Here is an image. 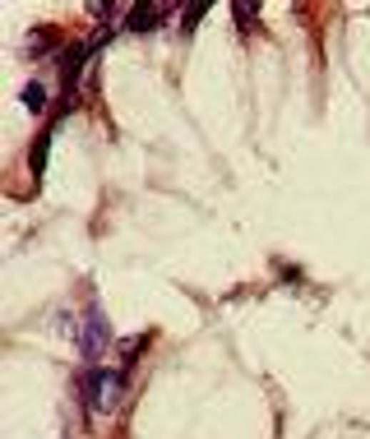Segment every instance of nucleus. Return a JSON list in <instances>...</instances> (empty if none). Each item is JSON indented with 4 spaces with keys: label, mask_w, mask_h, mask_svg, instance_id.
<instances>
[{
    "label": "nucleus",
    "mask_w": 370,
    "mask_h": 439,
    "mask_svg": "<svg viewBox=\"0 0 370 439\" xmlns=\"http://www.w3.org/2000/svg\"><path fill=\"white\" fill-rule=\"evenodd\" d=\"M51 139H56V121L46 125L42 134H37V143H33V153H28V171H33V181L46 171V153H51Z\"/></svg>",
    "instance_id": "nucleus-4"
},
{
    "label": "nucleus",
    "mask_w": 370,
    "mask_h": 439,
    "mask_svg": "<svg viewBox=\"0 0 370 439\" xmlns=\"http://www.w3.org/2000/svg\"><path fill=\"white\" fill-rule=\"evenodd\" d=\"M74 343H79V351H84V360H97L106 351V343H111V324H106V315L102 310H89V319H84V328L74 333Z\"/></svg>",
    "instance_id": "nucleus-2"
},
{
    "label": "nucleus",
    "mask_w": 370,
    "mask_h": 439,
    "mask_svg": "<svg viewBox=\"0 0 370 439\" xmlns=\"http://www.w3.org/2000/svg\"><path fill=\"white\" fill-rule=\"evenodd\" d=\"M144 347H149V333H134V338H125V343H121V360H125V365H134V356H139Z\"/></svg>",
    "instance_id": "nucleus-7"
},
{
    "label": "nucleus",
    "mask_w": 370,
    "mask_h": 439,
    "mask_svg": "<svg viewBox=\"0 0 370 439\" xmlns=\"http://www.w3.org/2000/svg\"><path fill=\"white\" fill-rule=\"evenodd\" d=\"M204 14H209V0H194V5L185 9V19H181V33H194V24H199Z\"/></svg>",
    "instance_id": "nucleus-8"
},
{
    "label": "nucleus",
    "mask_w": 370,
    "mask_h": 439,
    "mask_svg": "<svg viewBox=\"0 0 370 439\" xmlns=\"http://www.w3.org/2000/svg\"><path fill=\"white\" fill-rule=\"evenodd\" d=\"M231 14H236V28H241V33H255L259 5H250V0H236V5H231Z\"/></svg>",
    "instance_id": "nucleus-6"
},
{
    "label": "nucleus",
    "mask_w": 370,
    "mask_h": 439,
    "mask_svg": "<svg viewBox=\"0 0 370 439\" xmlns=\"http://www.w3.org/2000/svg\"><path fill=\"white\" fill-rule=\"evenodd\" d=\"M79 393H84V407H89V416L116 412V407H121V393H125V370L84 365V370H79Z\"/></svg>",
    "instance_id": "nucleus-1"
},
{
    "label": "nucleus",
    "mask_w": 370,
    "mask_h": 439,
    "mask_svg": "<svg viewBox=\"0 0 370 439\" xmlns=\"http://www.w3.org/2000/svg\"><path fill=\"white\" fill-rule=\"evenodd\" d=\"M167 14H171L167 0H153V5H130V9H125V24H121V28H125V33H153V28H158Z\"/></svg>",
    "instance_id": "nucleus-3"
},
{
    "label": "nucleus",
    "mask_w": 370,
    "mask_h": 439,
    "mask_svg": "<svg viewBox=\"0 0 370 439\" xmlns=\"http://www.w3.org/2000/svg\"><path fill=\"white\" fill-rule=\"evenodd\" d=\"M19 102H24V106H28V111H33V116H37V111H46V88L37 84V79H33V84H24V93H19Z\"/></svg>",
    "instance_id": "nucleus-5"
}]
</instances>
